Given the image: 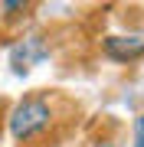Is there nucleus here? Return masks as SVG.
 <instances>
[{
	"label": "nucleus",
	"mask_w": 144,
	"mask_h": 147,
	"mask_svg": "<svg viewBox=\"0 0 144 147\" xmlns=\"http://www.w3.org/2000/svg\"><path fill=\"white\" fill-rule=\"evenodd\" d=\"M53 121H56L53 101H49L46 95H26V98H20L10 108L7 127H10L13 141L30 144V141H36V137H43L49 127H53Z\"/></svg>",
	"instance_id": "nucleus-1"
},
{
	"label": "nucleus",
	"mask_w": 144,
	"mask_h": 147,
	"mask_svg": "<svg viewBox=\"0 0 144 147\" xmlns=\"http://www.w3.org/2000/svg\"><path fill=\"white\" fill-rule=\"evenodd\" d=\"M101 53L112 62H134L144 56V36L141 33H115L101 39Z\"/></svg>",
	"instance_id": "nucleus-2"
},
{
	"label": "nucleus",
	"mask_w": 144,
	"mask_h": 147,
	"mask_svg": "<svg viewBox=\"0 0 144 147\" xmlns=\"http://www.w3.org/2000/svg\"><path fill=\"white\" fill-rule=\"evenodd\" d=\"M46 56H49L46 36H26V39H20V42L10 49V65H13V72H16V75H26V72H30V65L43 62Z\"/></svg>",
	"instance_id": "nucleus-3"
},
{
	"label": "nucleus",
	"mask_w": 144,
	"mask_h": 147,
	"mask_svg": "<svg viewBox=\"0 0 144 147\" xmlns=\"http://www.w3.org/2000/svg\"><path fill=\"white\" fill-rule=\"evenodd\" d=\"M0 10H3L7 16H20L30 10V3H23V0H7V3H0Z\"/></svg>",
	"instance_id": "nucleus-4"
},
{
	"label": "nucleus",
	"mask_w": 144,
	"mask_h": 147,
	"mask_svg": "<svg viewBox=\"0 0 144 147\" xmlns=\"http://www.w3.org/2000/svg\"><path fill=\"white\" fill-rule=\"evenodd\" d=\"M134 137H144V111L134 118Z\"/></svg>",
	"instance_id": "nucleus-5"
},
{
	"label": "nucleus",
	"mask_w": 144,
	"mask_h": 147,
	"mask_svg": "<svg viewBox=\"0 0 144 147\" xmlns=\"http://www.w3.org/2000/svg\"><path fill=\"white\" fill-rule=\"evenodd\" d=\"M134 147H144V137H134Z\"/></svg>",
	"instance_id": "nucleus-6"
}]
</instances>
